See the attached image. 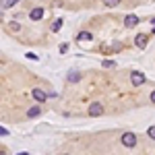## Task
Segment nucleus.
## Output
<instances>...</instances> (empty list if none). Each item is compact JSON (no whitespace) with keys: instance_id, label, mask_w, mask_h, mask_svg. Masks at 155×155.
I'll return each instance as SVG.
<instances>
[{"instance_id":"1","label":"nucleus","mask_w":155,"mask_h":155,"mask_svg":"<svg viewBox=\"0 0 155 155\" xmlns=\"http://www.w3.org/2000/svg\"><path fill=\"white\" fill-rule=\"evenodd\" d=\"M122 145L128 147V149H132V147L137 145V134H134V132H124V134H122Z\"/></svg>"},{"instance_id":"2","label":"nucleus","mask_w":155,"mask_h":155,"mask_svg":"<svg viewBox=\"0 0 155 155\" xmlns=\"http://www.w3.org/2000/svg\"><path fill=\"white\" fill-rule=\"evenodd\" d=\"M130 83L134 85V87H141V85L145 83V74L141 71H132L130 72Z\"/></svg>"},{"instance_id":"3","label":"nucleus","mask_w":155,"mask_h":155,"mask_svg":"<svg viewBox=\"0 0 155 155\" xmlns=\"http://www.w3.org/2000/svg\"><path fill=\"white\" fill-rule=\"evenodd\" d=\"M31 95H33V99H35V101H39V104H44V101L48 99V93H46V91H41L39 87H35V89L31 91Z\"/></svg>"},{"instance_id":"4","label":"nucleus","mask_w":155,"mask_h":155,"mask_svg":"<svg viewBox=\"0 0 155 155\" xmlns=\"http://www.w3.org/2000/svg\"><path fill=\"white\" fill-rule=\"evenodd\" d=\"M101 114H104V106L99 101H93L89 106V116H101Z\"/></svg>"},{"instance_id":"5","label":"nucleus","mask_w":155,"mask_h":155,"mask_svg":"<svg viewBox=\"0 0 155 155\" xmlns=\"http://www.w3.org/2000/svg\"><path fill=\"white\" fill-rule=\"evenodd\" d=\"M147 41H149V37L145 35V33H139V35L134 37V46H137V48H147Z\"/></svg>"},{"instance_id":"6","label":"nucleus","mask_w":155,"mask_h":155,"mask_svg":"<svg viewBox=\"0 0 155 155\" xmlns=\"http://www.w3.org/2000/svg\"><path fill=\"white\" fill-rule=\"evenodd\" d=\"M139 21H141V19H139L137 15H128V17L124 19V25H126V29H130V27H137Z\"/></svg>"},{"instance_id":"7","label":"nucleus","mask_w":155,"mask_h":155,"mask_svg":"<svg viewBox=\"0 0 155 155\" xmlns=\"http://www.w3.org/2000/svg\"><path fill=\"white\" fill-rule=\"evenodd\" d=\"M29 19H31V21H39V19H44V8H39V6L33 8V11L29 12Z\"/></svg>"},{"instance_id":"8","label":"nucleus","mask_w":155,"mask_h":155,"mask_svg":"<svg viewBox=\"0 0 155 155\" xmlns=\"http://www.w3.org/2000/svg\"><path fill=\"white\" fill-rule=\"evenodd\" d=\"M39 114H41V107H39V106H33V107L27 110V118H37Z\"/></svg>"},{"instance_id":"9","label":"nucleus","mask_w":155,"mask_h":155,"mask_svg":"<svg viewBox=\"0 0 155 155\" xmlns=\"http://www.w3.org/2000/svg\"><path fill=\"white\" fill-rule=\"evenodd\" d=\"M77 39H79V41H89V39H93V35H91L89 31H81V33L77 35Z\"/></svg>"},{"instance_id":"10","label":"nucleus","mask_w":155,"mask_h":155,"mask_svg":"<svg viewBox=\"0 0 155 155\" xmlns=\"http://www.w3.org/2000/svg\"><path fill=\"white\" fill-rule=\"evenodd\" d=\"M17 2H19V0H0V8H11Z\"/></svg>"},{"instance_id":"11","label":"nucleus","mask_w":155,"mask_h":155,"mask_svg":"<svg viewBox=\"0 0 155 155\" xmlns=\"http://www.w3.org/2000/svg\"><path fill=\"white\" fill-rule=\"evenodd\" d=\"M62 25H64V21H62V19H56V21L52 23V31H60V29H62Z\"/></svg>"},{"instance_id":"12","label":"nucleus","mask_w":155,"mask_h":155,"mask_svg":"<svg viewBox=\"0 0 155 155\" xmlns=\"http://www.w3.org/2000/svg\"><path fill=\"white\" fill-rule=\"evenodd\" d=\"M79 79H81V74H79V72H74V71L68 72V81H71V83H77Z\"/></svg>"},{"instance_id":"13","label":"nucleus","mask_w":155,"mask_h":155,"mask_svg":"<svg viewBox=\"0 0 155 155\" xmlns=\"http://www.w3.org/2000/svg\"><path fill=\"white\" fill-rule=\"evenodd\" d=\"M104 4H106V6H118L120 0H104Z\"/></svg>"},{"instance_id":"14","label":"nucleus","mask_w":155,"mask_h":155,"mask_svg":"<svg viewBox=\"0 0 155 155\" xmlns=\"http://www.w3.org/2000/svg\"><path fill=\"white\" fill-rule=\"evenodd\" d=\"M8 29H11V31H19V29H21V25L17 23V21H12V23L8 25Z\"/></svg>"},{"instance_id":"15","label":"nucleus","mask_w":155,"mask_h":155,"mask_svg":"<svg viewBox=\"0 0 155 155\" xmlns=\"http://www.w3.org/2000/svg\"><path fill=\"white\" fill-rule=\"evenodd\" d=\"M147 137H149V139H153V141H155V126H151V128L147 130Z\"/></svg>"},{"instance_id":"16","label":"nucleus","mask_w":155,"mask_h":155,"mask_svg":"<svg viewBox=\"0 0 155 155\" xmlns=\"http://www.w3.org/2000/svg\"><path fill=\"white\" fill-rule=\"evenodd\" d=\"M104 66H106V68H112V66H116V64H114V60H104Z\"/></svg>"},{"instance_id":"17","label":"nucleus","mask_w":155,"mask_h":155,"mask_svg":"<svg viewBox=\"0 0 155 155\" xmlns=\"http://www.w3.org/2000/svg\"><path fill=\"white\" fill-rule=\"evenodd\" d=\"M64 52H68V44H62L60 46V54H64Z\"/></svg>"},{"instance_id":"18","label":"nucleus","mask_w":155,"mask_h":155,"mask_svg":"<svg viewBox=\"0 0 155 155\" xmlns=\"http://www.w3.org/2000/svg\"><path fill=\"white\" fill-rule=\"evenodd\" d=\"M6 134H8V130H6V128H2V126H0V137H6Z\"/></svg>"},{"instance_id":"19","label":"nucleus","mask_w":155,"mask_h":155,"mask_svg":"<svg viewBox=\"0 0 155 155\" xmlns=\"http://www.w3.org/2000/svg\"><path fill=\"white\" fill-rule=\"evenodd\" d=\"M27 58H31V60H37V54H33V52H29V54H27Z\"/></svg>"},{"instance_id":"20","label":"nucleus","mask_w":155,"mask_h":155,"mask_svg":"<svg viewBox=\"0 0 155 155\" xmlns=\"http://www.w3.org/2000/svg\"><path fill=\"white\" fill-rule=\"evenodd\" d=\"M151 104H155V89L151 91Z\"/></svg>"},{"instance_id":"21","label":"nucleus","mask_w":155,"mask_h":155,"mask_svg":"<svg viewBox=\"0 0 155 155\" xmlns=\"http://www.w3.org/2000/svg\"><path fill=\"white\" fill-rule=\"evenodd\" d=\"M151 23H153V25H155V19H151Z\"/></svg>"},{"instance_id":"22","label":"nucleus","mask_w":155,"mask_h":155,"mask_svg":"<svg viewBox=\"0 0 155 155\" xmlns=\"http://www.w3.org/2000/svg\"><path fill=\"white\" fill-rule=\"evenodd\" d=\"M153 33H155V29H153Z\"/></svg>"}]
</instances>
